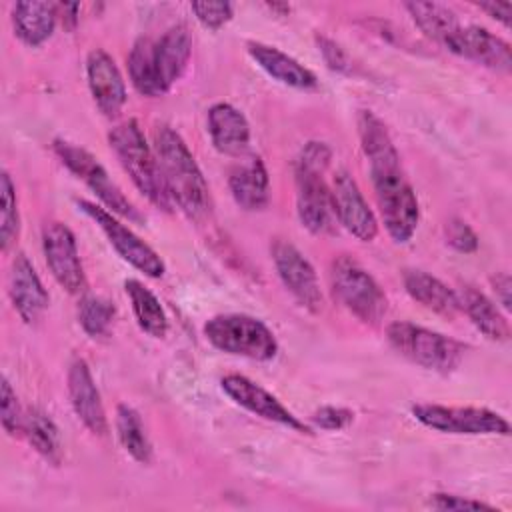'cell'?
<instances>
[{
	"label": "cell",
	"mask_w": 512,
	"mask_h": 512,
	"mask_svg": "<svg viewBox=\"0 0 512 512\" xmlns=\"http://www.w3.org/2000/svg\"><path fill=\"white\" fill-rule=\"evenodd\" d=\"M152 42L150 38H138L128 56V72L134 88L144 96H162V90L156 80L154 60H152Z\"/></svg>",
	"instance_id": "30"
},
{
	"label": "cell",
	"mask_w": 512,
	"mask_h": 512,
	"mask_svg": "<svg viewBox=\"0 0 512 512\" xmlns=\"http://www.w3.org/2000/svg\"><path fill=\"white\" fill-rule=\"evenodd\" d=\"M446 242L458 250V252H464V254H470L478 248V236L476 232L460 218H452L450 222H446Z\"/></svg>",
	"instance_id": "35"
},
{
	"label": "cell",
	"mask_w": 512,
	"mask_h": 512,
	"mask_svg": "<svg viewBox=\"0 0 512 512\" xmlns=\"http://www.w3.org/2000/svg\"><path fill=\"white\" fill-rule=\"evenodd\" d=\"M272 260L284 288L308 310L322 308V292L318 276L308 258L290 242L276 240L272 244Z\"/></svg>",
	"instance_id": "12"
},
{
	"label": "cell",
	"mask_w": 512,
	"mask_h": 512,
	"mask_svg": "<svg viewBox=\"0 0 512 512\" xmlns=\"http://www.w3.org/2000/svg\"><path fill=\"white\" fill-rule=\"evenodd\" d=\"M56 20V4L52 2H16L12 6L14 32L28 46L46 42L54 32Z\"/></svg>",
	"instance_id": "25"
},
{
	"label": "cell",
	"mask_w": 512,
	"mask_h": 512,
	"mask_svg": "<svg viewBox=\"0 0 512 512\" xmlns=\"http://www.w3.org/2000/svg\"><path fill=\"white\" fill-rule=\"evenodd\" d=\"M358 134L386 232L394 242L404 244L418 228L420 208L400 164V154L386 124L370 110L358 112Z\"/></svg>",
	"instance_id": "1"
},
{
	"label": "cell",
	"mask_w": 512,
	"mask_h": 512,
	"mask_svg": "<svg viewBox=\"0 0 512 512\" xmlns=\"http://www.w3.org/2000/svg\"><path fill=\"white\" fill-rule=\"evenodd\" d=\"M86 76L98 110L108 118H116L126 104V84L114 58L102 48L90 50L86 58Z\"/></svg>",
	"instance_id": "16"
},
{
	"label": "cell",
	"mask_w": 512,
	"mask_h": 512,
	"mask_svg": "<svg viewBox=\"0 0 512 512\" xmlns=\"http://www.w3.org/2000/svg\"><path fill=\"white\" fill-rule=\"evenodd\" d=\"M22 434L28 438L32 448L52 464H58L62 458V442L56 424L40 408H28L24 412Z\"/></svg>",
	"instance_id": "28"
},
{
	"label": "cell",
	"mask_w": 512,
	"mask_h": 512,
	"mask_svg": "<svg viewBox=\"0 0 512 512\" xmlns=\"http://www.w3.org/2000/svg\"><path fill=\"white\" fill-rule=\"evenodd\" d=\"M204 336L214 348L250 360H272L278 352L272 330L262 320L248 314L212 316L204 324Z\"/></svg>",
	"instance_id": "7"
},
{
	"label": "cell",
	"mask_w": 512,
	"mask_h": 512,
	"mask_svg": "<svg viewBox=\"0 0 512 512\" xmlns=\"http://www.w3.org/2000/svg\"><path fill=\"white\" fill-rule=\"evenodd\" d=\"M116 432H118L120 444L136 462H140V464L150 462L152 446L146 436L140 414L134 408H130L126 404H120L116 408Z\"/></svg>",
	"instance_id": "29"
},
{
	"label": "cell",
	"mask_w": 512,
	"mask_h": 512,
	"mask_svg": "<svg viewBox=\"0 0 512 512\" xmlns=\"http://www.w3.org/2000/svg\"><path fill=\"white\" fill-rule=\"evenodd\" d=\"M54 154L60 158V162L76 176L80 178L100 200L106 208L112 210V214H118L122 218H128L132 222H142V214L134 208V204L122 194V190L110 180L106 168L98 162L94 154H90L86 148L76 146L68 140H54L52 142Z\"/></svg>",
	"instance_id": "8"
},
{
	"label": "cell",
	"mask_w": 512,
	"mask_h": 512,
	"mask_svg": "<svg viewBox=\"0 0 512 512\" xmlns=\"http://www.w3.org/2000/svg\"><path fill=\"white\" fill-rule=\"evenodd\" d=\"M208 134L214 148L226 156H242L250 144V124L246 116L228 102H218L208 110Z\"/></svg>",
	"instance_id": "20"
},
{
	"label": "cell",
	"mask_w": 512,
	"mask_h": 512,
	"mask_svg": "<svg viewBox=\"0 0 512 512\" xmlns=\"http://www.w3.org/2000/svg\"><path fill=\"white\" fill-rule=\"evenodd\" d=\"M190 10L204 28L218 30L232 18L234 8L230 2H192Z\"/></svg>",
	"instance_id": "34"
},
{
	"label": "cell",
	"mask_w": 512,
	"mask_h": 512,
	"mask_svg": "<svg viewBox=\"0 0 512 512\" xmlns=\"http://www.w3.org/2000/svg\"><path fill=\"white\" fill-rule=\"evenodd\" d=\"M492 286H494V292H496V298L500 300V304L504 306V310H510V290H512V282H510V276L506 272L502 274H496L492 278Z\"/></svg>",
	"instance_id": "40"
},
{
	"label": "cell",
	"mask_w": 512,
	"mask_h": 512,
	"mask_svg": "<svg viewBox=\"0 0 512 512\" xmlns=\"http://www.w3.org/2000/svg\"><path fill=\"white\" fill-rule=\"evenodd\" d=\"M0 410H2V426L10 436L22 434L24 428V412L18 404L16 392L12 390L8 378H2V386H0Z\"/></svg>",
	"instance_id": "33"
},
{
	"label": "cell",
	"mask_w": 512,
	"mask_h": 512,
	"mask_svg": "<svg viewBox=\"0 0 512 512\" xmlns=\"http://www.w3.org/2000/svg\"><path fill=\"white\" fill-rule=\"evenodd\" d=\"M116 308L98 296H84L78 304V322L90 338H102L110 332Z\"/></svg>",
	"instance_id": "31"
},
{
	"label": "cell",
	"mask_w": 512,
	"mask_h": 512,
	"mask_svg": "<svg viewBox=\"0 0 512 512\" xmlns=\"http://www.w3.org/2000/svg\"><path fill=\"white\" fill-rule=\"evenodd\" d=\"M80 4H56V14L66 28H74L78 22Z\"/></svg>",
	"instance_id": "41"
},
{
	"label": "cell",
	"mask_w": 512,
	"mask_h": 512,
	"mask_svg": "<svg viewBox=\"0 0 512 512\" xmlns=\"http://www.w3.org/2000/svg\"><path fill=\"white\" fill-rule=\"evenodd\" d=\"M192 54V36L184 24L168 28L152 42V60L158 86L166 94L172 84L184 74Z\"/></svg>",
	"instance_id": "19"
},
{
	"label": "cell",
	"mask_w": 512,
	"mask_h": 512,
	"mask_svg": "<svg viewBox=\"0 0 512 512\" xmlns=\"http://www.w3.org/2000/svg\"><path fill=\"white\" fill-rule=\"evenodd\" d=\"M0 194H2V226H0V244L2 250L8 252L10 246L16 242L20 232V216H18V202L14 184L8 172H2L0 178Z\"/></svg>",
	"instance_id": "32"
},
{
	"label": "cell",
	"mask_w": 512,
	"mask_h": 512,
	"mask_svg": "<svg viewBox=\"0 0 512 512\" xmlns=\"http://www.w3.org/2000/svg\"><path fill=\"white\" fill-rule=\"evenodd\" d=\"M416 26L432 40L446 44L460 28V22L446 4L440 2H408L404 4Z\"/></svg>",
	"instance_id": "27"
},
{
	"label": "cell",
	"mask_w": 512,
	"mask_h": 512,
	"mask_svg": "<svg viewBox=\"0 0 512 512\" xmlns=\"http://www.w3.org/2000/svg\"><path fill=\"white\" fill-rule=\"evenodd\" d=\"M430 506L436 510H492V506L486 502L456 496V494H444V492L432 494Z\"/></svg>",
	"instance_id": "37"
},
{
	"label": "cell",
	"mask_w": 512,
	"mask_h": 512,
	"mask_svg": "<svg viewBox=\"0 0 512 512\" xmlns=\"http://www.w3.org/2000/svg\"><path fill=\"white\" fill-rule=\"evenodd\" d=\"M460 310L470 318V322L490 340L504 342L510 338V326L498 306L480 290L472 286H462L458 292Z\"/></svg>",
	"instance_id": "24"
},
{
	"label": "cell",
	"mask_w": 512,
	"mask_h": 512,
	"mask_svg": "<svg viewBox=\"0 0 512 512\" xmlns=\"http://www.w3.org/2000/svg\"><path fill=\"white\" fill-rule=\"evenodd\" d=\"M404 288L412 300L422 304L434 314L444 318H454L460 312L458 296L450 290L442 280L424 272V270H406L404 272Z\"/></svg>",
	"instance_id": "23"
},
{
	"label": "cell",
	"mask_w": 512,
	"mask_h": 512,
	"mask_svg": "<svg viewBox=\"0 0 512 512\" xmlns=\"http://www.w3.org/2000/svg\"><path fill=\"white\" fill-rule=\"evenodd\" d=\"M412 416L438 432L444 434H466V436H480V434H500L508 436L510 426L508 422L486 408H472V406H442V404H414Z\"/></svg>",
	"instance_id": "9"
},
{
	"label": "cell",
	"mask_w": 512,
	"mask_h": 512,
	"mask_svg": "<svg viewBox=\"0 0 512 512\" xmlns=\"http://www.w3.org/2000/svg\"><path fill=\"white\" fill-rule=\"evenodd\" d=\"M220 386L244 410H248L264 420L282 424L290 430L310 434V428L302 420H298L276 396H272L268 390H264L260 384L252 382L250 378H246L242 374H226L220 380Z\"/></svg>",
	"instance_id": "13"
},
{
	"label": "cell",
	"mask_w": 512,
	"mask_h": 512,
	"mask_svg": "<svg viewBox=\"0 0 512 512\" xmlns=\"http://www.w3.org/2000/svg\"><path fill=\"white\" fill-rule=\"evenodd\" d=\"M110 148L120 160L122 168L132 178L134 186L160 210L170 212L172 200L164 188L162 174L152 146L146 142L142 128L136 120L118 124L108 134Z\"/></svg>",
	"instance_id": "4"
},
{
	"label": "cell",
	"mask_w": 512,
	"mask_h": 512,
	"mask_svg": "<svg viewBox=\"0 0 512 512\" xmlns=\"http://www.w3.org/2000/svg\"><path fill=\"white\" fill-rule=\"evenodd\" d=\"M316 42H318V50L322 52L326 64H328L332 70H336V72H346V70L350 68L348 56L344 54V50H342L336 42H332V40H328V38H324V36H318Z\"/></svg>",
	"instance_id": "38"
},
{
	"label": "cell",
	"mask_w": 512,
	"mask_h": 512,
	"mask_svg": "<svg viewBox=\"0 0 512 512\" xmlns=\"http://www.w3.org/2000/svg\"><path fill=\"white\" fill-rule=\"evenodd\" d=\"M78 208L96 222V226L104 232L112 248L136 270L144 272L150 278H160L164 274L162 258L144 242L140 240L126 224H122L112 212L100 208L88 200H76Z\"/></svg>",
	"instance_id": "10"
},
{
	"label": "cell",
	"mask_w": 512,
	"mask_h": 512,
	"mask_svg": "<svg viewBox=\"0 0 512 512\" xmlns=\"http://www.w3.org/2000/svg\"><path fill=\"white\" fill-rule=\"evenodd\" d=\"M68 396L78 420L96 436L108 432L106 412L98 386L84 360H74L68 370Z\"/></svg>",
	"instance_id": "18"
},
{
	"label": "cell",
	"mask_w": 512,
	"mask_h": 512,
	"mask_svg": "<svg viewBox=\"0 0 512 512\" xmlns=\"http://www.w3.org/2000/svg\"><path fill=\"white\" fill-rule=\"evenodd\" d=\"M334 298L360 322L378 324L388 312V298L374 276L350 256H338L330 266Z\"/></svg>",
	"instance_id": "6"
},
{
	"label": "cell",
	"mask_w": 512,
	"mask_h": 512,
	"mask_svg": "<svg viewBox=\"0 0 512 512\" xmlns=\"http://www.w3.org/2000/svg\"><path fill=\"white\" fill-rule=\"evenodd\" d=\"M476 6L486 12L488 16H492L494 20L502 22L504 26H510V18H512V2H496V0H490V2H476Z\"/></svg>",
	"instance_id": "39"
},
{
	"label": "cell",
	"mask_w": 512,
	"mask_h": 512,
	"mask_svg": "<svg viewBox=\"0 0 512 512\" xmlns=\"http://www.w3.org/2000/svg\"><path fill=\"white\" fill-rule=\"evenodd\" d=\"M246 46L250 58L280 84L296 90H312L318 86L316 76L306 66H302L296 58L288 56L286 52L278 50L276 46L264 42H248Z\"/></svg>",
	"instance_id": "22"
},
{
	"label": "cell",
	"mask_w": 512,
	"mask_h": 512,
	"mask_svg": "<svg viewBox=\"0 0 512 512\" xmlns=\"http://www.w3.org/2000/svg\"><path fill=\"white\" fill-rule=\"evenodd\" d=\"M330 158V146L314 140L304 144L294 166L298 218L314 234L330 232L336 220L330 184L324 178Z\"/></svg>",
	"instance_id": "3"
},
{
	"label": "cell",
	"mask_w": 512,
	"mask_h": 512,
	"mask_svg": "<svg viewBox=\"0 0 512 512\" xmlns=\"http://www.w3.org/2000/svg\"><path fill=\"white\" fill-rule=\"evenodd\" d=\"M234 202L244 210H262L270 200V180L260 156L242 158L228 176Z\"/></svg>",
	"instance_id": "21"
},
{
	"label": "cell",
	"mask_w": 512,
	"mask_h": 512,
	"mask_svg": "<svg viewBox=\"0 0 512 512\" xmlns=\"http://www.w3.org/2000/svg\"><path fill=\"white\" fill-rule=\"evenodd\" d=\"M124 290L132 304V312H134L138 326L154 338L166 336L168 316H166L160 300L154 296V292L148 290L142 282H138L134 278L124 282Z\"/></svg>",
	"instance_id": "26"
},
{
	"label": "cell",
	"mask_w": 512,
	"mask_h": 512,
	"mask_svg": "<svg viewBox=\"0 0 512 512\" xmlns=\"http://www.w3.org/2000/svg\"><path fill=\"white\" fill-rule=\"evenodd\" d=\"M152 150L172 204L190 220H202L210 212V190L182 136L170 126L160 124L154 130Z\"/></svg>",
	"instance_id": "2"
},
{
	"label": "cell",
	"mask_w": 512,
	"mask_h": 512,
	"mask_svg": "<svg viewBox=\"0 0 512 512\" xmlns=\"http://www.w3.org/2000/svg\"><path fill=\"white\" fill-rule=\"evenodd\" d=\"M8 294L14 310L26 324H34L40 320L44 310L48 308L50 296L38 278L34 266L24 254H16L8 274Z\"/></svg>",
	"instance_id": "17"
},
{
	"label": "cell",
	"mask_w": 512,
	"mask_h": 512,
	"mask_svg": "<svg viewBox=\"0 0 512 512\" xmlns=\"http://www.w3.org/2000/svg\"><path fill=\"white\" fill-rule=\"evenodd\" d=\"M336 220L358 240L370 242L378 234V220L348 172H338L330 184Z\"/></svg>",
	"instance_id": "14"
},
{
	"label": "cell",
	"mask_w": 512,
	"mask_h": 512,
	"mask_svg": "<svg viewBox=\"0 0 512 512\" xmlns=\"http://www.w3.org/2000/svg\"><path fill=\"white\" fill-rule=\"evenodd\" d=\"M310 420L322 430H342L354 420V412L340 406H322L310 416Z\"/></svg>",
	"instance_id": "36"
},
{
	"label": "cell",
	"mask_w": 512,
	"mask_h": 512,
	"mask_svg": "<svg viewBox=\"0 0 512 512\" xmlns=\"http://www.w3.org/2000/svg\"><path fill=\"white\" fill-rule=\"evenodd\" d=\"M386 338L400 356L440 374L456 370L466 350L464 344L454 338L404 320L392 322L386 328Z\"/></svg>",
	"instance_id": "5"
},
{
	"label": "cell",
	"mask_w": 512,
	"mask_h": 512,
	"mask_svg": "<svg viewBox=\"0 0 512 512\" xmlns=\"http://www.w3.org/2000/svg\"><path fill=\"white\" fill-rule=\"evenodd\" d=\"M450 52L498 72H510V44L480 26H460L444 44Z\"/></svg>",
	"instance_id": "15"
},
{
	"label": "cell",
	"mask_w": 512,
	"mask_h": 512,
	"mask_svg": "<svg viewBox=\"0 0 512 512\" xmlns=\"http://www.w3.org/2000/svg\"><path fill=\"white\" fill-rule=\"evenodd\" d=\"M42 250L56 282L70 294H80L86 286V276L72 230L62 222L46 224L42 230Z\"/></svg>",
	"instance_id": "11"
}]
</instances>
